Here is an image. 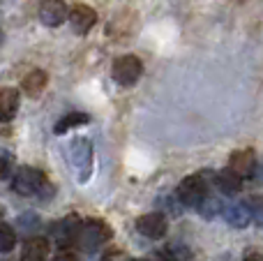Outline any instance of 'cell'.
Listing matches in <instances>:
<instances>
[{
	"instance_id": "7c38bea8",
	"label": "cell",
	"mask_w": 263,
	"mask_h": 261,
	"mask_svg": "<svg viewBox=\"0 0 263 261\" xmlns=\"http://www.w3.org/2000/svg\"><path fill=\"white\" fill-rule=\"evenodd\" d=\"M21 97L14 88H0V123H9L16 116Z\"/></svg>"
},
{
	"instance_id": "d4e9b609",
	"label": "cell",
	"mask_w": 263,
	"mask_h": 261,
	"mask_svg": "<svg viewBox=\"0 0 263 261\" xmlns=\"http://www.w3.org/2000/svg\"><path fill=\"white\" fill-rule=\"evenodd\" d=\"M3 40H5V37H3V30H0V44H3Z\"/></svg>"
},
{
	"instance_id": "ac0fdd59",
	"label": "cell",
	"mask_w": 263,
	"mask_h": 261,
	"mask_svg": "<svg viewBox=\"0 0 263 261\" xmlns=\"http://www.w3.org/2000/svg\"><path fill=\"white\" fill-rule=\"evenodd\" d=\"M40 225H42L40 215L32 213V211H26V213H21V215L16 217V227L23 231V234H32V231H37L40 229Z\"/></svg>"
},
{
	"instance_id": "cb8c5ba5",
	"label": "cell",
	"mask_w": 263,
	"mask_h": 261,
	"mask_svg": "<svg viewBox=\"0 0 263 261\" xmlns=\"http://www.w3.org/2000/svg\"><path fill=\"white\" fill-rule=\"evenodd\" d=\"M3 217H5V208H3V203H0V222H3Z\"/></svg>"
},
{
	"instance_id": "e0dca14e",
	"label": "cell",
	"mask_w": 263,
	"mask_h": 261,
	"mask_svg": "<svg viewBox=\"0 0 263 261\" xmlns=\"http://www.w3.org/2000/svg\"><path fill=\"white\" fill-rule=\"evenodd\" d=\"M196 208H199V213L205 220H213V217H217V213L224 211V203H222V199H217V197H205Z\"/></svg>"
},
{
	"instance_id": "ba28073f",
	"label": "cell",
	"mask_w": 263,
	"mask_h": 261,
	"mask_svg": "<svg viewBox=\"0 0 263 261\" xmlns=\"http://www.w3.org/2000/svg\"><path fill=\"white\" fill-rule=\"evenodd\" d=\"M67 18L77 35H88L92 30V26L97 23V12L92 7H88V5H74L72 12L67 14Z\"/></svg>"
},
{
	"instance_id": "277c9868",
	"label": "cell",
	"mask_w": 263,
	"mask_h": 261,
	"mask_svg": "<svg viewBox=\"0 0 263 261\" xmlns=\"http://www.w3.org/2000/svg\"><path fill=\"white\" fill-rule=\"evenodd\" d=\"M69 160L77 169L79 183H88L92 174V143L88 139H74L69 146Z\"/></svg>"
},
{
	"instance_id": "7402d4cb",
	"label": "cell",
	"mask_w": 263,
	"mask_h": 261,
	"mask_svg": "<svg viewBox=\"0 0 263 261\" xmlns=\"http://www.w3.org/2000/svg\"><path fill=\"white\" fill-rule=\"evenodd\" d=\"M252 176L256 178V183H261V185H263V160L254 164V174H252Z\"/></svg>"
},
{
	"instance_id": "44dd1931",
	"label": "cell",
	"mask_w": 263,
	"mask_h": 261,
	"mask_svg": "<svg viewBox=\"0 0 263 261\" xmlns=\"http://www.w3.org/2000/svg\"><path fill=\"white\" fill-rule=\"evenodd\" d=\"M242 261H263V254L259 252V250H247Z\"/></svg>"
},
{
	"instance_id": "30bf717a",
	"label": "cell",
	"mask_w": 263,
	"mask_h": 261,
	"mask_svg": "<svg viewBox=\"0 0 263 261\" xmlns=\"http://www.w3.org/2000/svg\"><path fill=\"white\" fill-rule=\"evenodd\" d=\"M254 164H256V155L254 151L245 148V151H236L229 157V169L236 171L240 178H250L254 174Z\"/></svg>"
},
{
	"instance_id": "603a6c76",
	"label": "cell",
	"mask_w": 263,
	"mask_h": 261,
	"mask_svg": "<svg viewBox=\"0 0 263 261\" xmlns=\"http://www.w3.org/2000/svg\"><path fill=\"white\" fill-rule=\"evenodd\" d=\"M55 261H77V259H74L72 254H60V257L55 259Z\"/></svg>"
},
{
	"instance_id": "3957f363",
	"label": "cell",
	"mask_w": 263,
	"mask_h": 261,
	"mask_svg": "<svg viewBox=\"0 0 263 261\" xmlns=\"http://www.w3.org/2000/svg\"><path fill=\"white\" fill-rule=\"evenodd\" d=\"M44 185H46V176L40 169H35V166H21L14 174V180H12V190L16 194H21V197L40 194Z\"/></svg>"
},
{
	"instance_id": "484cf974",
	"label": "cell",
	"mask_w": 263,
	"mask_h": 261,
	"mask_svg": "<svg viewBox=\"0 0 263 261\" xmlns=\"http://www.w3.org/2000/svg\"><path fill=\"white\" fill-rule=\"evenodd\" d=\"M132 261H145V259H132Z\"/></svg>"
},
{
	"instance_id": "6da1fadb",
	"label": "cell",
	"mask_w": 263,
	"mask_h": 261,
	"mask_svg": "<svg viewBox=\"0 0 263 261\" xmlns=\"http://www.w3.org/2000/svg\"><path fill=\"white\" fill-rule=\"evenodd\" d=\"M111 227L106 225L104 220L100 217H88L86 222H81V229H79V236H77V243L83 252H95L97 248L106 243L111 238Z\"/></svg>"
},
{
	"instance_id": "2e32d148",
	"label": "cell",
	"mask_w": 263,
	"mask_h": 261,
	"mask_svg": "<svg viewBox=\"0 0 263 261\" xmlns=\"http://www.w3.org/2000/svg\"><path fill=\"white\" fill-rule=\"evenodd\" d=\"M88 123H90V116L74 111V114H67L65 118H60L53 129H55V134H65V132H69V129L81 127V125H88Z\"/></svg>"
},
{
	"instance_id": "8fae6325",
	"label": "cell",
	"mask_w": 263,
	"mask_h": 261,
	"mask_svg": "<svg viewBox=\"0 0 263 261\" xmlns=\"http://www.w3.org/2000/svg\"><path fill=\"white\" fill-rule=\"evenodd\" d=\"M51 252V243L42 236H35V238H28L26 245L21 250V259L23 261H44Z\"/></svg>"
},
{
	"instance_id": "5bb4252c",
	"label": "cell",
	"mask_w": 263,
	"mask_h": 261,
	"mask_svg": "<svg viewBox=\"0 0 263 261\" xmlns=\"http://www.w3.org/2000/svg\"><path fill=\"white\" fill-rule=\"evenodd\" d=\"M215 183H217V188L222 190L224 194H236V192H240V188H242V178L236 174V171L229 169V166L219 171Z\"/></svg>"
},
{
	"instance_id": "52a82bcc",
	"label": "cell",
	"mask_w": 263,
	"mask_h": 261,
	"mask_svg": "<svg viewBox=\"0 0 263 261\" xmlns=\"http://www.w3.org/2000/svg\"><path fill=\"white\" fill-rule=\"evenodd\" d=\"M79 229H81V220H79V215L72 213V215L63 217L60 222H55L53 229H51V236L55 238V243H58L60 248H67V245L77 243Z\"/></svg>"
},
{
	"instance_id": "7a4b0ae2",
	"label": "cell",
	"mask_w": 263,
	"mask_h": 261,
	"mask_svg": "<svg viewBox=\"0 0 263 261\" xmlns=\"http://www.w3.org/2000/svg\"><path fill=\"white\" fill-rule=\"evenodd\" d=\"M205 197H208V183H205V178L201 174L187 176V178L182 180V183L178 185V190H176V199H178L180 206L196 208Z\"/></svg>"
},
{
	"instance_id": "d6986e66",
	"label": "cell",
	"mask_w": 263,
	"mask_h": 261,
	"mask_svg": "<svg viewBox=\"0 0 263 261\" xmlns=\"http://www.w3.org/2000/svg\"><path fill=\"white\" fill-rule=\"evenodd\" d=\"M16 243V236H14V229L5 222H0V252H9Z\"/></svg>"
},
{
	"instance_id": "5b68a950",
	"label": "cell",
	"mask_w": 263,
	"mask_h": 261,
	"mask_svg": "<svg viewBox=\"0 0 263 261\" xmlns=\"http://www.w3.org/2000/svg\"><path fill=\"white\" fill-rule=\"evenodd\" d=\"M141 74H143V65H141V60L136 55H120V58H116L114 67H111L114 81L125 88L134 86L141 79Z\"/></svg>"
},
{
	"instance_id": "4fadbf2b",
	"label": "cell",
	"mask_w": 263,
	"mask_h": 261,
	"mask_svg": "<svg viewBox=\"0 0 263 261\" xmlns=\"http://www.w3.org/2000/svg\"><path fill=\"white\" fill-rule=\"evenodd\" d=\"M222 213H224V217H227L229 225L236 227V229H245V227L252 222V213H250V208H247L245 203H240V201L229 203V206L224 208Z\"/></svg>"
},
{
	"instance_id": "ffe728a7",
	"label": "cell",
	"mask_w": 263,
	"mask_h": 261,
	"mask_svg": "<svg viewBox=\"0 0 263 261\" xmlns=\"http://www.w3.org/2000/svg\"><path fill=\"white\" fill-rule=\"evenodd\" d=\"M9 166H12V162H9V157L5 155V153H0V180L7 178L9 174Z\"/></svg>"
},
{
	"instance_id": "9c48e42d",
	"label": "cell",
	"mask_w": 263,
	"mask_h": 261,
	"mask_svg": "<svg viewBox=\"0 0 263 261\" xmlns=\"http://www.w3.org/2000/svg\"><path fill=\"white\" fill-rule=\"evenodd\" d=\"M67 5L63 0H44L40 5V21L49 28H55L67 18Z\"/></svg>"
},
{
	"instance_id": "9a60e30c",
	"label": "cell",
	"mask_w": 263,
	"mask_h": 261,
	"mask_svg": "<svg viewBox=\"0 0 263 261\" xmlns=\"http://www.w3.org/2000/svg\"><path fill=\"white\" fill-rule=\"evenodd\" d=\"M21 86H23V90H26V95L37 97L46 88V74L42 72V69H32V72H28L26 77H23Z\"/></svg>"
},
{
	"instance_id": "8992f818",
	"label": "cell",
	"mask_w": 263,
	"mask_h": 261,
	"mask_svg": "<svg viewBox=\"0 0 263 261\" xmlns=\"http://www.w3.org/2000/svg\"><path fill=\"white\" fill-rule=\"evenodd\" d=\"M166 229H168V222H166V215H164V213H148V215L136 220V231L150 240L164 238V236H166Z\"/></svg>"
}]
</instances>
